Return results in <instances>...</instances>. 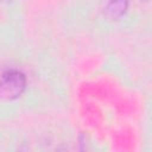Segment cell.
Wrapping results in <instances>:
<instances>
[{
  "instance_id": "1",
  "label": "cell",
  "mask_w": 152,
  "mask_h": 152,
  "mask_svg": "<svg viewBox=\"0 0 152 152\" xmlns=\"http://www.w3.org/2000/svg\"><path fill=\"white\" fill-rule=\"evenodd\" d=\"M26 88V76L19 70H7L0 76V100L18 99Z\"/></svg>"
},
{
  "instance_id": "3",
  "label": "cell",
  "mask_w": 152,
  "mask_h": 152,
  "mask_svg": "<svg viewBox=\"0 0 152 152\" xmlns=\"http://www.w3.org/2000/svg\"><path fill=\"white\" fill-rule=\"evenodd\" d=\"M13 0H0V4H7V2H11Z\"/></svg>"
},
{
  "instance_id": "2",
  "label": "cell",
  "mask_w": 152,
  "mask_h": 152,
  "mask_svg": "<svg viewBox=\"0 0 152 152\" xmlns=\"http://www.w3.org/2000/svg\"><path fill=\"white\" fill-rule=\"evenodd\" d=\"M128 5L129 0H109L104 7L103 15L109 21L118 20L127 12Z\"/></svg>"
},
{
  "instance_id": "4",
  "label": "cell",
  "mask_w": 152,
  "mask_h": 152,
  "mask_svg": "<svg viewBox=\"0 0 152 152\" xmlns=\"http://www.w3.org/2000/svg\"><path fill=\"white\" fill-rule=\"evenodd\" d=\"M141 1H147V0H141Z\"/></svg>"
}]
</instances>
